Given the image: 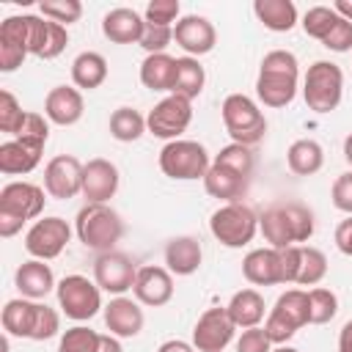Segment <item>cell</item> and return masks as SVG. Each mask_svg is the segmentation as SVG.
<instances>
[{
  "label": "cell",
  "instance_id": "46",
  "mask_svg": "<svg viewBox=\"0 0 352 352\" xmlns=\"http://www.w3.org/2000/svg\"><path fill=\"white\" fill-rule=\"evenodd\" d=\"M173 41V28H165V25H151L146 22L143 28V36H140V47L148 52V55H157V52H165V47Z\"/></svg>",
  "mask_w": 352,
  "mask_h": 352
},
{
  "label": "cell",
  "instance_id": "16",
  "mask_svg": "<svg viewBox=\"0 0 352 352\" xmlns=\"http://www.w3.org/2000/svg\"><path fill=\"white\" fill-rule=\"evenodd\" d=\"M30 55V14L6 16L0 22V72H16Z\"/></svg>",
  "mask_w": 352,
  "mask_h": 352
},
{
  "label": "cell",
  "instance_id": "51",
  "mask_svg": "<svg viewBox=\"0 0 352 352\" xmlns=\"http://www.w3.org/2000/svg\"><path fill=\"white\" fill-rule=\"evenodd\" d=\"M300 248L302 245H289V248L278 250V258H280V283H297V275H300Z\"/></svg>",
  "mask_w": 352,
  "mask_h": 352
},
{
  "label": "cell",
  "instance_id": "33",
  "mask_svg": "<svg viewBox=\"0 0 352 352\" xmlns=\"http://www.w3.org/2000/svg\"><path fill=\"white\" fill-rule=\"evenodd\" d=\"M286 165L294 176H314L324 165V148L314 138H300L286 151Z\"/></svg>",
  "mask_w": 352,
  "mask_h": 352
},
{
  "label": "cell",
  "instance_id": "40",
  "mask_svg": "<svg viewBox=\"0 0 352 352\" xmlns=\"http://www.w3.org/2000/svg\"><path fill=\"white\" fill-rule=\"evenodd\" d=\"M341 16L333 11V6H314V8H308L305 14H302V30H305V36H311V38H316V41H324L327 38V33L333 30V25L338 22Z\"/></svg>",
  "mask_w": 352,
  "mask_h": 352
},
{
  "label": "cell",
  "instance_id": "49",
  "mask_svg": "<svg viewBox=\"0 0 352 352\" xmlns=\"http://www.w3.org/2000/svg\"><path fill=\"white\" fill-rule=\"evenodd\" d=\"M236 352H272V341L267 338L264 327H248L236 338Z\"/></svg>",
  "mask_w": 352,
  "mask_h": 352
},
{
  "label": "cell",
  "instance_id": "44",
  "mask_svg": "<svg viewBox=\"0 0 352 352\" xmlns=\"http://www.w3.org/2000/svg\"><path fill=\"white\" fill-rule=\"evenodd\" d=\"M58 333H60V314L47 302H38V316H36L30 341H47V338H55Z\"/></svg>",
  "mask_w": 352,
  "mask_h": 352
},
{
  "label": "cell",
  "instance_id": "4",
  "mask_svg": "<svg viewBox=\"0 0 352 352\" xmlns=\"http://www.w3.org/2000/svg\"><path fill=\"white\" fill-rule=\"evenodd\" d=\"M77 239L96 253H110L124 236V220L110 204H85L74 217Z\"/></svg>",
  "mask_w": 352,
  "mask_h": 352
},
{
  "label": "cell",
  "instance_id": "42",
  "mask_svg": "<svg viewBox=\"0 0 352 352\" xmlns=\"http://www.w3.org/2000/svg\"><path fill=\"white\" fill-rule=\"evenodd\" d=\"M38 11L44 19H52L58 25H72L82 16V3L80 0H41L38 3Z\"/></svg>",
  "mask_w": 352,
  "mask_h": 352
},
{
  "label": "cell",
  "instance_id": "26",
  "mask_svg": "<svg viewBox=\"0 0 352 352\" xmlns=\"http://www.w3.org/2000/svg\"><path fill=\"white\" fill-rule=\"evenodd\" d=\"M248 184H250L248 176H242V173H236V170H231V168H226V165H217V162H212V168H209L206 176H204V190H206L212 198L223 201V204H236V201H242L245 192H248Z\"/></svg>",
  "mask_w": 352,
  "mask_h": 352
},
{
  "label": "cell",
  "instance_id": "10",
  "mask_svg": "<svg viewBox=\"0 0 352 352\" xmlns=\"http://www.w3.org/2000/svg\"><path fill=\"white\" fill-rule=\"evenodd\" d=\"M58 294V308L66 314L72 322H88L94 319L104 305H102V289L96 280H88L85 275H66L55 286Z\"/></svg>",
  "mask_w": 352,
  "mask_h": 352
},
{
  "label": "cell",
  "instance_id": "18",
  "mask_svg": "<svg viewBox=\"0 0 352 352\" xmlns=\"http://www.w3.org/2000/svg\"><path fill=\"white\" fill-rule=\"evenodd\" d=\"M121 184V173L118 168L104 160V157H94L85 162L82 168V198L85 204H107Z\"/></svg>",
  "mask_w": 352,
  "mask_h": 352
},
{
  "label": "cell",
  "instance_id": "3",
  "mask_svg": "<svg viewBox=\"0 0 352 352\" xmlns=\"http://www.w3.org/2000/svg\"><path fill=\"white\" fill-rule=\"evenodd\" d=\"M44 187L33 182H8L0 190V236L8 239L22 231L28 220H36L44 212Z\"/></svg>",
  "mask_w": 352,
  "mask_h": 352
},
{
  "label": "cell",
  "instance_id": "29",
  "mask_svg": "<svg viewBox=\"0 0 352 352\" xmlns=\"http://www.w3.org/2000/svg\"><path fill=\"white\" fill-rule=\"evenodd\" d=\"M36 316H38V302L36 300L14 297V300H8L3 305V314H0L3 333L6 336H16V338H30Z\"/></svg>",
  "mask_w": 352,
  "mask_h": 352
},
{
  "label": "cell",
  "instance_id": "23",
  "mask_svg": "<svg viewBox=\"0 0 352 352\" xmlns=\"http://www.w3.org/2000/svg\"><path fill=\"white\" fill-rule=\"evenodd\" d=\"M44 146L22 138H11L0 146V173L3 176H25L41 162Z\"/></svg>",
  "mask_w": 352,
  "mask_h": 352
},
{
  "label": "cell",
  "instance_id": "27",
  "mask_svg": "<svg viewBox=\"0 0 352 352\" xmlns=\"http://www.w3.org/2000/svg\"><path fill=\"white\" fill-rule=\"evenodd\" d=\"M146 19L135 8H113L102 16V33L113 44H138L143 36Z\"/></svg>",
  "mask_w": 352,
  "mask_h": 352
},
{
  "label": "cell",
  "instance_id": "12",
  "mask_svg": "<svg viewBox=\"0 0 352 352\" xmlns=\"http://www.w3.org/2000/svg\"><path fill=\"white\" fill-rule=\"evenodd\" d=\"M69 242H72V226L58 214L36 220L25 234V250L38 261L58 258Z\"/></svg>",
  "mask_w": 352,
  "mask_h": 352
},
{
  "label": "cell",
  "instance_id": "2",
  "mask_svg": "<svg viewBox=\"0 0 352 352\" xmlns=\"http://www.w3.org/2000/svg\"><path fill=\"white\" fill-rule=\"evenodd\" d=\"M258 231L275 250L308 242L314 236V212L294 201L270 206L258 214Z\"/></svg>",
  "mask_w": 352,
  "mask_h": 352
},
{
  "label": "cell",
  "instance_id": "43",
  "mask_svg": "<svg viewBox=\"0 0 352 352\" xmlns=\"http://www.w3.org/2000/svg\"><path fill=\"white\" fill-rule=\"evenodd\" d=\"M25 116H28V110L19 107L16 96L11 91H0V132L16 138L25 124Z\"/></svg>",
  "mask_w": 352,
  "mask_h": 352
},
{
  "label": "cell",
  "instance_id": "36",
  "mask_svg": "<svg viewBox=\"0 0 352 352\" xmlns=\"http://www.w3.org/2000/svg\"><path fill=\"white\" fill-rule=\"evenodd\" d=\"M146 129V116H140L135 107H116L110 113V135L118 143H135Z\"/></svg>",
  "mask_w": 352,
  "mask_h": 352
},
{
  "label": "cell",
  "instance_id": "28",
  "mask_svg": "<svg viewBox=\"0 0 352 352\" xmlns=\"http://www.w3.org/2000/svg\"><path fill=\"white\" fill-rule=\"evenodd\" d=\"M242 275L253 286L280 283V258L275 248H256L242 258Z\"/></svg>",
  "mask_w": 352,
  "mask_h": 352
},
{
  "label": "cell",
  "instance_id": "17",
  "mask_svg": "<svg viewBox=\"0 0 352 352\" xmlns=\"http://www.w3.org/2000/svg\"><path fill=\"white\" fill-rule=\"evenodd\" d=\"M173 41L184 50V55L201 58V55H206V52L214 50V44H217V30H214V25H212L206 16H201V14H187V16H182V19L173 25Z\"/></svg>",
  "mask_w": 352,
  "mask_h": 352
},
{
  "label": "cell",
  "instance_id": "25",
  "mask_svg": "<svg viewBox=\"0 0 352 352\" xmlns=\"http://www.w3.org/2000/svg\"><path fill=\"white\" fill-rule=\"evenodd\" d=\"M201 261H204V248L195 236L182 234V236L168 239V245H165V270L170 275L187 278V275L198 272Z\"/></svg>",
  "mask_w": 352,
  "mask_h": 352
},
{
  "label": "cell",
  "instance_id": "14",
  "mask_svg": "<svg viewBox=\"0 0 352 352\" xmlns=\"http://www.w3.org/2000/svg\"><path fill=\"white\" fill-rule=\"evenodd\" d=\"M234 333H236V324L231 322L226 305L220 308H206L195 327H192V346L195 352H223L231 341H234Z\"/></svg>",
  "mask_w": 352,
  "mask_h": 352
},
{
  "label": "cell",
  "instance_id": "57",
  "mask_svg": "<svg viewBox=\"0 0 352 352\" xmlns=\"http://www.w3.org/2000/svg\"><path fill=\"white\" fill-rule=\"evenodd\" d=\"M344 160H346V165H349V170H352V132L344 138Z\"/></svg>",
  "mask_w": 352,
  "mask_h": 352
},
{
  "label": "cell",
  "instance_id": "47",
  "mask_svg": "<svg viewBox=\"0 0 352 352\" xmlns=\"http://www.w3.org/2000/svg\"><path fill=\"white\" fill-rule=\"evenodd\" d=\"M16 138L47 146V138H50V121H47V116H41V113H30V110H28L25 124H22V129H19Z\"/></svg>",
  "mask_w": 352,
  "mask_h": 352
},
{
  "label": "cell",
  "instance_id": "6",
  "mask_svg": "<svg viewBox=\"0 0 352 352\" xmlns=\"http://www.w3.org/2000/svg\"><path fill=\"white\" fill-rule=\"evenodd\" d=\"M220 116H223L226 132L239 146L250 148V146L261 143L267 135V118H264L261 107L245 94H228L220 104Z\"/></svg>",
  "mask_w": 352,
  "mask_h": 352
},
{
  "label": "cell",
  "instance_id": "32",
  "mask_svg": "<svg viewBox=\"0 0 352 352\" xmlns=\"http://www.w3.org/2000/svg\"><path fill=\"white\" fill-rule=\"evenodd\" d=\"M256 19L272 33H289L297 25V6L292 0H256L253 3Z\"/></svg>",
  "mask_w": 352,
  "mask_h": 352
},
{
  "label": "cell",
  "instance_id": "20",
  "mask_svg": "<svg viewBox=\"0 0 352 352\" xmlns=\"http://www.w3.org/2000/svg\"><path fill=\"white\" fill-rule=\"evenodd\" d=\"M102 316H104V327L116 338H135V336H140V330L146 324V316H143L140 302L135 297H126V294L113 297L102 308Z\"/></svg>",
  "mask_w": 352,
  "mask_h": 352
},
{
  "label": "cell",
  "instance_id": "22",
  "mask_svg": "<svg viewBox=\"0 0 352 352\" xmlns=\"http://www.w3.org/2000/svg\"><path fill=\"white\" fill-rule=\"evenodd\" d=\"M82 110H85V102L80 88L74 85H55L44 99V116L50 124H58V126L77 124L82 118Z\"/></svg>",
  "mask_w": 352,
  "mask_h": 352
},
{
  "label": "cell",
  "instance_id": "54",
  "mask_svg": "<svg viewBox=\"0 0 352 352\" xmlns=\"http://www.w3.org/2000/svg\"><path fill=\"white\" fill-rule=\"evenodd\" d=\"M338 352H352V319L338 333Z\"/></svg>",
  "mask_w": 352,
  "mask_h": 352
},
{
  "label": "cell",
  "instance_id": "13",
  "mask_svg": "<svg viewBox=\"0 0 352 352\" xmlns=\"http://www.w3.org/2000/svg\"><path fill=\"white\" fill-rule=\"evenodd\" d=\"M138 270L140 267L135 264L132 256L110 250V253H99L96 256V261H94V280H96V286L102 292H107L113 297H121V294L132 292Z\"/></svg>",
  "mask_w": 352,
  "mask_h": 352
},
{
  "label": "cell",
  "instance_id": "41",
  "mask_svg": "<svg viewBox=\"0 0 352 352\" xmlns=\"http://www.w3.org/2000/svg\"><path fill=\"white\" fill-rule=\"evenodd\" d=\"M212 162L226 165V168H231V170H236V173H242V176H248V179L253 176V165H256L253 151H250L248 146H239V143H228V146H223V148L214 154Z\"/></svg>",
  "mask_w": 352,
  "mask_h": 352
},
{
  "label": "cell",
  "instance_id": "39",
  "mask_svg": "<svg viewBox=\"0 0 352 352\" xmlns=\"http://www.w3.org/2000/svg\"><path fill=\"white\" fill-rule=\"evenodd\" d=\"M99 344H102V333L91 330L88 324H74L60 336L58 352H99Z\"/></svg>",
  "mask_w": 352,
  "mask_h": 352
},
{
  "label": "cell",
  "instance_id": "53",
  "mask_svg": "<svg viewBox=\"0 0 352 352\" xmlns=\"http://www.w3.org/2000/svg\"><path fill=\"white\" fill-rule=\"evenodd\" d=\"M157 352H195V346L182 341V338H168V341H162L157 346Z\"/></svg>",
  "mask_w": 352,
  "mask_h": 352
},
{
  "label": "cell",
  "instance_id": "35",
  "mask_svg": "<svg viewBox=\"0 0 352 352\" xmlns=\"http://www.w3.org/2000/svg\"><path fill=\"white\" fill-rule=\"evenodd\" d=\"M204 85H206V72H204L201 60H198V58H190V55L176 58V82H173V94L192 102L195 96H201Z\"/></svg>",
  "mask_w": 352,
  "mask_h": 352
},
{
  "label": "cell",
  "instance_id": "56",
  "mask_svg": "<svg viewBox=\"0 0 352 352\" xmlns=\"http://www.w3.org/2000/svg\"><path fill=\"white\" fill-rule=\"evenodd\" d=\"M99 352H124V346H121V341L116 336H102Z\"/></svg>",
  "mask_w": 352,
  "mask_h": 352
},
{
  "label": "cell",
  "instance_id": "55",
  "mask_svg": "<svg viewBox=\"0 0 352 352\" xmlns=\"http://www.w3.org/2000/svg\"><path fill=\"white\" fill-rule=\"evenodd\" d=\"M333 11H336L341 19L352 22V0H336V3H333Z\"/></svg>",
  "mask_w": 352,
  "mask_h": 352
},
{
  "label": "cell",
  "instance_id": "5",
  "mask_svg": "<svg viewBox=\"0 0 352 352\" xmlns=\"http://www.w3.org/2000/svg\"><path fill=\"white\" fill-rule=\"evenodd\" d=\"M344 72L333 60H314L302 77V99L316 116H327L341 104Z\"/></svg>",
  "mask_w": 352,
  "mask_h": 352
},
{
  "label": "cell",
  "instance_id": "21",
  "mask_svg": "<svg viewBox=\"0 0 352 352\" xmlns=\"http://www.w3.org/2000/svg\"><path fill=\"white\" fill-rule=\"evenodd\" d=\"M66 44H69L66 25L30 14V55L41 60H52L66 50Z\"/></svg>",
  "mask_w": 352,
  "mask_h": 352
},
{
  "label": "cell",
  "instance_id": "1",
  "mask_svg": "<svg viewBox=\"0 0 352 352\" xmlns=\"http://www.w3.org/2000/svg\"><path fill=\"white\" fill-rule=\"evenodd\" d=\"M300 88V63L289 50H272L261 58L256 77V96L264 107H286Z\"/></svg>",
  "mask_w": 352,
  "mask_h": 352
},
{
  "label": "cell",
  "instance_id": "7",
  "mask_svg": "<svg viewBox=\"0 0 352 352\" xmlns=\"http://www.w3.org/2000/svg\"><path fill=\"white\" fill-rule=\"evenodd\" d=\"M209 231H212V236H214L220 245L236 250V248L250 245L253 236L258 234V214H256L248 204H242V201H236V204H223V206H217V209L212 212V217H209Z\"/></svg>",
  "mask_w": 352,
  "mask_h": 352
},
{
  "label": "cell",
  "instance_id": "31",
  "mask_svg": "<svg viewBox=\"0 0 352 352\" xmlns=\"http://www.w3.org/2000/svg\"><path fill=\"white\" fill-rule=\"evenodd\" d=\"M226 311H228V316H231V322H234L236 327L248 330V327H258V322L264 319L267 305H264V297H261L256 289H239V292H234V297L228 300Z\"/></svg>",
  "mask_w": 352,
  "mask_h": 352
},
{
  "label": "cell",
  "instance_id": "15",
  "mask_svg": "<svg viewBox=\"0 0 352 352\" xmlns=\"http://www.w3.org/2000/svg\"><path fill=\"white\" fill-rule=\"evenodd\" d=\"M82 162L74 154H55L44 165V190L50 198L69 201L82 195Z\"/></svg>",
  "mask_w": 352,
  "mask_h": 352
},
{
  "label": "cell",
  "instance_id": "19",
  "mask_svg": "<svg viewBox=\"0 0 352 352\" xmlns=\"http://www.w3.org/2000/svg\"><path fill=\"white\" fill-rule=\"evenodd\" d=\"M132 297L140 305L148 308H162L173 300V275L165 267H154V264H143L138 270L135 286H132Z\"/></svg>",
  "mask_w": 352,
  "mask_h": 352
},
{
  "label": "cell",
  "instance_id": "34",
  "mask_svg": "<svg viewBox=\"0 0 352 352\" xmlns=\"http://www.w3.org/2000/svg\"><path fill=\"white\" fill-rule=\"evenodd\" d=\"M107 80V60L104 55L85 50L72 60V82L80 91H94Z\"/></svg>",
  "mask_w": 352,
  "mask_h": 352
},
{
  "label": "cell",
  "instance_id": "8",
  "mask_svg": "<svg viewBox=\"0 0 352 352\" xmlns=\"http://www.w3.org/2000/svg\"><path fill=\"white\" fill-rule=\"evenodd\" d=\"M212 168V160H209V151L204 143L198 140H170L162 146L160 151V170L168 176V179H176V182H192V179H204L206 170Z\"/></svg>",
  "mask_w": 352,
  "mask_h": 352
},
{
  "label": "cell",
  "instance_id": "37",
  "mask_svg": "<svg viewBox=\"0 0 352 352\" xmlns=\"http://www.w3.org/2000/svg\"><path fill=\"white\" fill-rule=\"evenodd\" d=\"M324 275H327V256L319 248L302 245L300 248V275H297V283L300 286H316V283L324 280Z\"/></svg>",
  "mask_w": 352,
  "mask_h": 352
},
{
  "label": "cell",
  "instance_id": "52",
  "mask_svg": "<svg viewBox=\"0 0 352 352\" xmlns=\"http://www.w3.org/2000/svg\"><path fill=\"white\" fill-rule=\"evenodd\" d=\"M333 236H336V248L344 256H352V214L336 226V234Z\"/></svg>",
  "mask_w": 352,
  "mask_h": 352
},
{
  "label": "cell",
  "instance_id": "9",
  "mask_svg": "<svg viewBox=\"0 0 352 352\" xmlns=\"http://www.w3.org/2000/svg\"><path fill=\"white\" fill-rule=\"evenodd\" d=\"M305 324H308V292L305 289H289L270 308V314L264 319V333L272 344L280 346L289 338H294V333Z\"/></svg>",
  "mask_w": 352,
  "mask_h": 352
},
{
  "label": "cell",
  "instance_id": "11",
  "mask_svg": "<svg viewBox=\"0 0 352 352\" xmlns=\"http://www.w3.org/2000/svg\"><path fill=\"white\" fill-rule=\"evenodd\" d=\"M192 121V102L184 99V96H176V94H168L165 99H160L148 116H146V129L154 135V138H162V140H179L182 132H187Z\"/></svg>",
  "mask_w": 352,
  "mask_h": 352
},
{
  "label": "cell",
  "instance_id": "30",
  "mask_svg": "<svg viewBox=\"0 0 352 352\" xmlns=\"http://www.w3.org/2000/svg\"><path fill=\"white\" fill-rule=\"evenodd\" d=\"M140 82L148 91H160V94H173V82H176V58L168 52H157V55H146L140 63Z\"/></svg>",
  "mask_w": 352,
  "mask_h": 352
},
{
  "label": "cell",
  "instance_id": "24",
  "mask_svg": "<svg viewBox=\"0 0 352 352\" xmlns=\"http://www.w3.org/2000/svg\"><path fill=\"white\" fill-rule=\"evenodd\" d=\"M14 286L19 289L22 297L28 300H44L58 283H55V275H52V267L47 261H38V258H28L16 267L14 272Z\"/></svg>",
  "mask_w": 352,
  "mask_h": 352
},
{
  "label": "cell",
  "instance_id": "48",
  "mask_svg": "<svg viewBox=\"0 0 352 352\" xmlns=\"http://www.w3.org/2000/svg\"><path fill=\"white\" fill-rule=\"evenodd\" d=\"M330 198H333V206L344 214H352V170L336 176L333 187H330Z\"/></svg>",
  "mask_w": 352,
  "mask_h": 352
},
{
  "label": "cell",
  "instance_id": "50",
  "mask_svg": "<svg viewBox=\"0 0 352 352\" xmlns=\"http://www.w3.org/2000/svg\"><path fill=\"white\" fill-rule=\"evenodd\" d=\"M322 44H324L330 52H349V50H352V22L338 19Z\"/></svg>",
  "mask_w": 352,
  "mask_h": 352
},
{
  "label": "cell",
  "instance_id": "45",
  "mask_svg": "<svg viewBox=\"0 0 352 352\" xmlns=\"http://www.w3.org/2000/svg\"><path fill=\"white\" fill-rule=\"evenodd\" d=\"M179 11H182V6H179V0H151L148 6H146V22H151V25H165V28H173V22H179L182 16H179Z\"/></svg>",
  "mask_w": 352,
  "mask_h": 352
},
{
  "label": "cell",
  "instance_id": "38",
  "mask_svg": "<svg viewBox=\"0 0 352 352\" xmlns=\"http://www.w3.org/2000/svg\"><path fill=\"white\" fill-rule=\"evenodd\" d=\"M338 314V297L336 292L316 286L308 289V324H327Z\"/></svg>",
  "mask_w": 352,
  "mask_h": 352
},
{
  "label": "cell",
  "instance_id": "58",
  "mask_svg": "<svg viewBox=\"0 0 352 352\" xmlns=\"http://www.w3.org/2000/svg\"><path fill=\"white\" fill-rule=\"evenodd\" d=\"M272 352H300V349H294V346H286V344H280V346H272Z\"/></svg>",
  "mask_w": 352,
  "mask_h": 352
}]
</instances>
